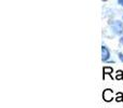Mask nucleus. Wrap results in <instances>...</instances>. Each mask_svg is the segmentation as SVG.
Here are the masks:
<instances>
[{
  "label": "nucleus",
  "instance_id": "obj_1",
  "mask_svg": "<svg viewBox=\"0 0 123 108\" xmlns=\"http://www.w3.org/2000/svg\"><path fill=\"white\" fill-rule=\"evenodd\" d=\"M110 32L116 36H122L123 35V22L115 21L110 24Z\"/></svg>",
  "mask_w": 123,
  "mask_h": 108
},
{
  "label": "nucleus",
  "instance_id": "obj_2",
  "mask_svg": "<svg viewBox=\"0 0 123 108\" xmlns=\"http://www.w3.org/2000/svg\"><path fill=\"white\" fill-rule=\"evenodd\" d=\"M103 100L105 101V102L109 103L111 102V101L115 100V97H113V91L111 89H106L104 92H103Z\"/></svg>",
  "mask_w": 123,
  "mask_h": 108
},
{
  "label": "nucleus",
  "instance_id": "obj_3",
  "mask_svg": "<svg viewBox=\"0 0 123 108\" xmlns=\"http://www.w3.org/2000/svg\"><path fill=\"white\" fill-rule=\"evenodd\" d=\"M110 58V51L105 44L102 45V61L103 62H108Z\"/></svg>",
  "mask_w": 123,
  "mask_h": 108
},
{
  "label": "nucleus",
  "instance_id": "obj_4",
  "mask_svg": "<svg viewBox=\"0 0 123 108\" xmlns=\"http://www.w3.org/2000/svg\"><path fill=\"white\" fill-rule=\"evenodd\" d=\"M112 72H113V69L112 67H110V66H105L104 68H103V78L105 79V76L106 75H108V76H110L111 78H112Z\"/></svg>",
  "mask_w": 123,
  "mask_h": 108
},
{
  "label": "nucleus",
  "instance_id": "obj_5",
  "mask_svg": "<svg viewBox=\"0 0 123 108\" xmlns=\"http://www.w3.org/2000/svg\"><path fill=\"white\" fill-rule=\"evenodd\" d=\"M115 101H116V102H118V103L123 102V93H122V92H118L117 96L115 97Z\"/></svg>",
  "mask_w": 123,
  "mask_h": 108
},
{
  "label": "nucleus",
  "instance_id": "obj_6",
  "mask_svg": "<svg viewBox=\"0 0 123 108\" xmlns=\"http://www.w3.org/2000/svg\"><path fill=\"white\" fill-rule=\"evenodd\" d=\"M116 79H117V80H123V71L122 70H117V72H116Z\"/></svg>",
  "mask_w": 123,
  "mask_h": 108
},
{
  "label": "nucleus",
  "instance_id": "obj_7",
  "mask_svg": "<svg viewBox=\"0 0 123 108\" xmlns=\"http://www.w3.org/2000/svg\"><path fill=\"white\" fill-rule=\"evenodd\" d=\"M118 57H119V59L123 63V53L122 52H118Z\"/></svg>",
  "mask_w": 123,
  "mask_h": 108
},
{
  "label": "nucleus",
  "instance_id": "obj_8",
  "mask_svg": "<svg viewBox=\"0 0 123 108\" xmlns=\"http://www.w3.org/2000/svg\"><path fill=\"white\" fill-rule=\"evenodd\" d=\"M119 43H120V44H123V35H122V36H120V38H119Z\"/></svg>",
  "mask_w": 123,
  "mask_h": 108
},
{
  "label": "nucleus",
  "instance_id": "obj_9",
  "mask_svg": "<svg viewBox=\"0 0 123 108\" xmlns=\"http://www.w3.org/2000/svg\"><path fill=\"white\" fill-rule=\"evenodd\" d=\"M118 4H119V6H123V0H118Z\"/></svg>",
  "mask_w": 123,
  "mask_h": 108
},
{
  "label": "nucleus",
  "instance_id": "obj_10",
  "mask_svg": "<svg viewBox=\"0 0 123 108\" xmlns=\"http://www.w3.org/2000/svg\"><path fill=\"white\" fill-rule=\"evenodd\" d=\"M122 22H123V15H122Z\"/></svg>",
  "mask_w": 123,
  "mask_h": 108
}]
</instances>
